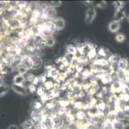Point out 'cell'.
Here are the masks:
<instances>
[{
	"mask_svg": "<svg viewBox=\"0 0 129 129\" xmlns=\"http://www.w3.org/2000/svg\"><path fill=\"white\" fill-rule=\"evenodd\" d=\"M61 4H62V2L60 1H53L51 2V5L53 8H57V7H59Z\"/></svg>",
	"mask_w": 129,
	"mask_h": 129,
	"instance_id": "cell-27",
	"label": "cell"
},
{
	"mask_svg": "<svg viewBox=\"0 0 129 129\" xmlns=\"http://www.w3.org/2000/svg\"><path fill=\"white\" fill-rule=\"evenodd\" d=\"M43 15H44V16L46 18L52 19V20L57 18L56 17L57 12H56L55 8H53V7L46 8L44 10V12H43Z\"/></svg>",
	"mask_w": 129,
	"mask_h": 129,
	"instance_id": "cell-3",
	"label": "cell"
},
{
	"mask_svg": "<svg viewBox=\"0 0 129 129\" xmlns=\"http://www.w3.org/2000/svg\"><path fill=\"white\" fill-rule=\"evenodd\" d=\"M35 78H36V77H34V76L33 75V74H28V75H27L26 80L29 81H32L33 82V81H34V80L35 79Z\"/></svg>",
	"mask_w": 129,
	"mask_h": 129,
	"instance_id": "cell-28",
	"label": "cell"
},
{
	"mask_svg": "<svg viewBox=\"0 0 129 129\" xmlns=\"http://www.w3.org/2000/svg\"><path fill=\"white\" fill-rule=\"evenodd\" d=\"M25 78L21 74H17L16 75L13 79V84L17 85H23V83L25 81Z\"/></svg>",
	"mask_w": 129,
	"mask_h": 129,
	"instance_id": "cell-11",
	"label": "cell"
},
{
	"mask_svg": "<svg viewBox=\"0 0 129 129\" xmlns=\"http://www.w3.org/2000/svg\"><path fill=\"white\" fill-rule=\"evenodd\" d=\"M21 65L26 67L28 70L31 69L33 66V63L32 60L31 59V57H26L24 60H23V62H22Z\"/></svg>",
	"mask_w": 129,
	"mask_h": 129,
	"instance_id": "cell-13",
	"label": "cell"
},
{
	"mask_svg": "<svg viewBox=\"0 0 129 129\" xmlns=\"http://www.w3.org/2000/svg\"><path fill=\"white\" fill-rule=\"evenodd\" d=\"M77 118H78L80 121H83L84 120V119L85 118V116H85L84 112H83L82 111H80V112H78V113H77Z\"/></svg>",
	"mask_w": 129,
	"mask_h": 129,
	"instance_id": "cell-23",
	"label": "cell"
},
{
	"mask_svg": "<svg viewBox=\"0 0 129 129\" xmlns=\"http://www.w3.org/2000/svg\"><path fill=\"white\" fill-rule=\"evenodd\" d=\"M12 88L15 92L19 95H25L26 94V88L24 85H17L12 84Z\"/></svg>",
	"mask_w": 129,
	"mask_h": 129,
	"instance_id": "cell-6",
	"label": "cell"
},
{
	"mask_svg": "<svg viewBox=\"0 0 129 129\" xmlns=\"http://www.w3.org/2000/svg\"><path fill=\"white\" fill-rule=\"evenodd\" d=\"M97 7H100V9H106L107 7L106 2H101L97 4Z\"/></svg>",
	"mask_w": 129,
	"mask_h": 129,
	"instance_id": "cell-26",
	"label": "cell"
},
{
	"mask_svg": "<svg viewBox=\"0 0 129 129\" xmlns=\"http://www.w3.org/2000/svg\"><path fill=\"white\" fill-rule=\"evenodd\" d=\"M9 91V87L7 85L1 84L0 85V97H2L7 94Z\"/></svg>",
	"mask_w": 129,
	"mask_h": 129,
	"instance_id": "cell-15",
	"label": "cell"
},
{
	"mask_svg": "<svg viewBox=\"0 0 129 129\" xmlns=\"http://www.w3.org/2000/svg\"><path fill=\"white\" fill-rule=\"evenodd\" d=\"M33 106H34L33 107H34L35 109H39V108L41 107V103L37 101V102H35L34 105H33Z\"/></svg>",
	"mask_w": 129,
	"mask_h": 129,
	"instance_id": "cell-29",
	"label": "cell"
},
{
	"mask_svg": "<svg viewBox=\"0 0 129 129\" xmlns=\"http://www.w3.org/2000/svg\"><path fill=\"white\" fill-rule=\"evenodd\" d=\"M115 40L119 43H123L124 41L126 40V36L124 35L123 34H121V33H119V34H117L115 36Z\"/></svg>",
	"mask_w": 129,
	"mask_h": 129,
	"instance_id": "cell-17",
	"label": "cell"
},
{
	"mask_svg": "<svg viewBox=\"0 0 129 129\" xmlns=\"http://www.w3.org/2000/svg\"><path fill=\"white\" fill-rule=\"evenodd\" d=\"M96 16V11L94 8H89L87 10L85 13V22L87 24H91L92 21H94V18Z\"/></svg>",
	"mask_w": 129,
	"mask_h": 129,
	"instance_id": "cell-1",
	"label": "cell"
},
{
	"mask_svg": "<svg viewBox=\"0 0 129 129\" xmlns=\"http://www.w3.org/2000/svg\"><path fill=\"white\" fill-rule=\"evenodd\" d=\"M119 121H120L122 125L123 126V127H127V126H129V119H128V118H125Z\"/></svg>",
	"mask_w": 129,
	"mask_h": 129,
	"instance_id": "cell-24",
	"label": "cell"
},
{
	"mask_svg": "<svg viewBox=\"0 0 129 129\" xmlns=\"http://www.w3.org/2000/svg\"><path fill=\"white\" fill-rule=\"evenodd\" d=\"M128 65V61L126 58H121L119 62L118 63V67L119 70L125 71Z\"/></svg>",
	"mask_w": 129,
	"mask_h": 129,
	"instance_id": "cell-10",
	"label": "cell"
},
{
	"mask_svg": "<svg viewBox=\"0 0 129 129\" xmlns=\"http://www.w3.org/2000/svg\"><path fill=\"white\" fill-rule=\"evenodd\" d=\"M34 122L32 120H26L21 123V126L23 129H33L34 128Z\"/></svg>",
	"mask_w": 129,
	"mask_h": 129,
	"instance_id": "cell-12",
	"label": "cell"
},
{
	"mask_svg": "<svg viewBox=\"0 0 129 129\" xmlns=\"http://www.w3.org/2000/svg\"><path fill=\"white\" fill-rule=\"evenodd\" d=\"M53 129H60V128H53Z\"/></svg>",
	"mask_w": 129,
	"mask_h": 129,
	"instance_id": "cell-33",
	"label": "cell"
},
{
	"mask_svg": "<svg viewBox=\"0 0 129 129\" xmlns=\"http://www.w3.org/2000/svg\"><path fill=\"white\" fill-rule=\"evenodd\" d=\"M112 80V77L111 76V75L109 74H106V75H104V77L102 78V81L104 83H109L110 81H111Z\"/></svg>",
	"mask_w": 129,
	"mask_h": 129,
	"instance_id": "cell-22",
	"label": "cell"
},
{
	"mask_svg": "<svg viewBox=\"0 0 129 129\" xmlns=\"http://www.w3.org/2000/svg\"><path fill=\"white\" fill-rule=\"evenodd\" d=\"M44 44L46 45V46L48 47H53L55 44V40L52 36L46 37L45 40H44Z\"/></svg>",
	"mask_w": 129,
	"mask_h": 129,
	"instance_id": "cell-14",
	"label": "cell"
},
{
	"mask_svg": "<svg viewBox=\"0 0 129 129\" xmlns=\"http://www.w3.org/2000/svg\"><path fill=\"white\" fill-rule=\"evenodd\" d=\"M121 58L118 54H112V55L110 56V57L109 58V60H108V61L111 63H116L119 62Z\"/></svg>",
	"mask_w": 129,
	"mask_h": 129,
	"instance_id": "cell-16",
	"label": "cell"
},
{
	"mask_svg": "<svg viewBox=\"0 0 129 129\" xmlns=\"http://www.w3.org/2000/svg\"><path fill=\"white\" fill-rule=\"evenodd\" d=\"M120 27L121 25L119 21L114 20V21H112L110 22L109 24V26H108V28H109V30L110 32L115 33L117 32L119 30Z\"/></svg>",
	"mask_w": 129,
	"mask_h": 129,
	"instance_id": "cell-7",
	"label": "cell"
},
{
	"mask_svg": "<svg viewBox=\"0 0 129 129\" xmlns=\"http://www.w3.org/2000/svg\"><path fill=\"white\" fill-rule=\"evenodd\" d=\"M126 17V14H125V11L123 9H117L116 10V12L114 13V20L118 21H120L123 20Z\"/></svg>",
	"mask_w": 129,
	"mask_h": 129,
	"instance_id": "cell-8",
	"label": "cell"
},
{
	"mask_svg": "<svg viewBox=\"0 0 129 129\" xmlns=\"http://www.w3.org/2000/svg\"><path fill=\"white\" fill-rule=\"evenodd\" d=\"M67 51L71 55H75L77 53V48L72 45H70L67 47Z\"/></svg>",
	"mask_w": 129,
	"mask_h": 129,
	"instance_id": "cell-18",
	"label": "cell"
},
{
	"mask_svg": "<svg viewBox=\"0 0 129 129\" xmlns=\"http://www.w3.org/2000/svg\"><path fill=\"white\" fill-rule=\"evenodd\" d=\"M31 59L32 60L33 70H37L40 68L43 65V60L38 55H32L31 56Z\"/></svg>",
	"mask_w": 129,
	"mask_h": 129,
	"instance_id": "cell-4",
	"label": "cell"
},
{
	"mask_svg": "<svg viewBox=\"0 0 129 129\" xmlns=\"http://www.w3.org/2000/svg\"><path fill=\"white\" fill-rule=\"evenodd\" d=\"M45 92V88L43 87H39L37 90V93L39 96H43Z\"/></svg>",
	"mask_w": 129,
	"mask_h": 129,
	"instance_id": "cell-25",
	"label": "cell"
},
{
	"mask_svg": "<svg viewBox=\"0 0 129 129\" xmlns=\"http://www.w3.org/2000/svg\"><path fill=\"white\" fill-rule=\"evenodd\" d=\"M29 89L30 90V91H31V92H34V91H36V86H35V85H34V84H33V85H30V87H29Z\"/></svg>",
	"mask_w": 129,
	"mask_h": 129,
	"instance_id": "cell-31",
	"label": "cell"
},
{
	"mask_svg": "<svg viewBox=\"0 0 129 129\" xmlns=\"http://www.w3.org/2000/svg\"><path fill=\"white\" fill-rule=\"evenodd\" d=\"M114 6L116 8V9H123L124 6H125V2H121V1H116L113 3Z\"/></svg>",
	"mask_w": 129,
	"mask_h": 129,
	"instance_id": "cell-20",
	"label": "cell"
},
{
	"mask_svg": "<svg viewBox=\"0 0 129 129\" xmlns=\"http://www.w3.org/2000/svg\"><path fill=\"white\" fill-rule=\"evenodd\" d=\"M43 116H44V114H43V111L39 109H35L34 110L31 111L30 114L31 119L34 122H41L43 119Z\"/></svg>",
	"mask_w": 129,
	"mask_h": 129,
	"instance_id": "cell-2",
	"label": "cell"
},
{
	"mask_svg": "<svg viewBox=\"0 0 129 129\" xmlns=\"http://www.w3.org/2000/svg\"><path fill=\"white\" fill-rule=\"evenodd\" d=\"M7 129H19V127L17 125H15V124H12V125H10L8 127Z\"/></svg>",
	"mask_w": 129,
	"mask_h": 129,
	"instance_id": "cell-30",
	"label": "cell"
},
{
	"mask_svg": "<svg viewBox=\"0 0 129 129\" xmlns=\"http://www.w3.org/2000/svg\"><path fill=\"white\" fill-rule=\"evenodd\" d=\"M53 118V120L54 123V126H55V128H60L62 129L63 126L64 125V122L63 119L59 116H54Z\"/></svg>",
	"mask_w": 129,
	"mask_h": 129,
	"instance_id": "cell-9",
	"label": "cell"
},
{
	"mask_svg": "<svg viewBox=\"0 0 129 129\" xmlns=\"http://www.w3.org/2000/svg\"><path fill=\"white\" fill-rule=\"evenodd\" d=\"M102 129H114L112 123L109 120H105L102 125Z\"/></svg>",
	"mask_w": 129,
	"mask_h": 129,
	"instance_id": "cell-19",
	"label": "cell"
},
{
	"mask_svg": "<svg viewBox=\"0 0 129 129\" xmlns=\"http://www.w3.org/2000/svg\"><path fill=\"white\" fill-rule=\"evenodd\" d=\"M28 68L26 67H25L23 65H20L19 67L18 68V72H19V74H21V75H24V74H26L28 70Z\"/></svg>",
	"mask_w": 129,
	"mask_h": 129,
	"instance_id": "cell-21",
	"label": "cell"
},
{
	"mask_svg": "<svg viewBox=\"0 0 129 129\" xmlns=\"http://www.w3.org/2000/svg\"><path fill=\"white\" fill-rule=\"evenodd\" d=\"M51 21L53 23L56 30L59 31V30L64 29V27H65V21L62 17H57Z\"/></svg>",
	"mask_w": 129,
	"mask_h": 129,
	"instance_id": "cell-5",
	"label": "cell"
},
{
	"mask_svg": "<svg viewBox=\"0 0 129 129\" xmlns=\"http://www.w3.org/2000/svg\"><path fill=\"white\" fill-rule=\"evenodd\" d=\"M126 20H127V21L129 23V14L127 16H126Z\"/></svg>",
	"mask_w": 129,
	"mask_h": 129,
	"instance_id": "cell-32",
	"label": "cell"
}]
</instances>
